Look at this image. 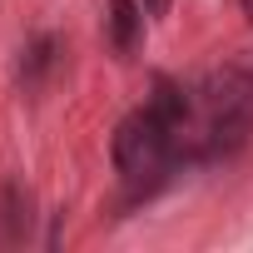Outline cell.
Wrapping results in <instances>:
<instances>
[{"label":"cell","instance_id":"52a82bcc","mask_svg":"<svg viewBox=\"0 0 253 253\" xmlns=\"http://www.w3.org/2000/svg\"><path fill=\"white\" fill-rule=\"evenodd\" d=\"M243 15H248V20H253V0H243Z\"/></svg>","mask_w":253,"mask_h":253},{"label":"cell","instance_id":"7a4b0ae2","mask_svg":"<svg viewBox=\"0 0 253 253\" xmlns=\"http://www.w3.org/2000/svg\"><path fill=\"white\" fill-rule=\"evenodd\" d=\"M174 134H179V129H174V124H169L154 104L134 109V114L114 129V169L129 179V184H139V179L159 174V169L169 164Z\"/></svg>","mask_w":253,"mask_h":253},{"label":"cell","instance_id":"277c9868","mask_svg":"<svg viewBox=\"0 0 253 253\" xmlns=\"http://www.w3.org/2000/svg\"><path fill=\"white\" fill-rule=\"evenodd\" d=\"M35 204H30V189L20 184V179H0V228H5V238L10 243H25V233H30V213Z\"/></svg>","mask_w":253,"mask_h":253},{"label":"cell","instance_id":"3957f363","mask_svg":"<svg viewBox=\"0 0 253 253\" xmlns=\"http://www.w3.org/2000/svg\"><path fill=\"white\" fill-rule=\"evenodd\" d=\"M104 25H109V45L119 55H134L139 40H144V5H139V0H109Z\"/></svg>","mask_w":253,"mask_h":253},{"label":"cell","instance_id":"8992f818","mask_svg":"<svg viewBox=\"0 0 253 253\" xmlns=\"http://www.w3.org/2000/svg\"><path fill=\"white\" fill-rule=\"evenodd\" d=\"M144 15H169V0H144Z\"/></svg>","mask_w":253,"mask_h":253},{"label":"cell","instance_id":"5b68a950","mask_svg":"<svg viewBox=\"0 0 253 253\" xmlns=\"http://www.w3.org/2000/svg\"><path fill=\"white\" fill-rule=\"evenodd\" d=\"M55 60H60V40H55V35L30 40V50H25V60H20V80H25V89H45Z\"/></svg>","mask_w":253,"mask_h":253},{"label":"cell","instance_id":"6da1fadb","mask_svg":"<svg viewBox=\"0 0 253 253\" xmlns=\"http://www.w3.org/2000/svg\"><path fill=\"white\" fill-rule=\"evenodd\" d=\"M204 104H209V149L213 154L248 139V129H253V50L243 60L223 65L204 84Z\"/></svg>","mask_w":253,"mask_h":253}]
</instances>
